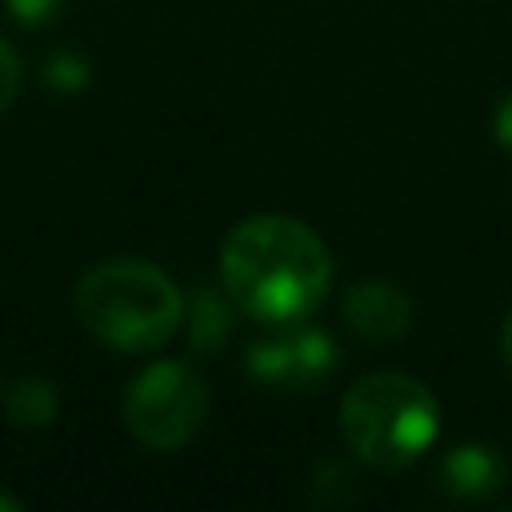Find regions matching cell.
Listing matches in <instances>:
<instances>
[{"mask_svg":"<svg viewBox=\"0 0 512 512\" xmlns=\"http://www.w3.org/2000/svg\"><path fill=\"white\" fill-rule=\"evenodd\" d=\"M220 276L232 304L272 328L300 324L332 284L324 240L292 216H248L220 248Z\"/></svg>","mask_w":512,"mask_h":512,"instance_id":"1","label":"cell"},{"mask_svg":"<svg viewBox=\"0 0 512 512\" xmlns=\"http://www.w3.org/2000/svg\"><path fill=\"white\" fill-rule=\"evenodd\" d=\"M76 316L100 344L120 352H148L180 328L184 300L156 264L104 260L80 276Z\"/></svg>","mask_w":512,"mask_h":512,"instance_id":"2","label":"cell"},{"mask_svg":"<svg viewBox=\"0 0 512 512\" xmlns=\"http://www.w3.org/2000/svg\"><path fill=\"white\" fill-rule=\"evenodd\" d=\"M440 428L432 392L404 372L360 376L340 400V432L356 460L372 468L412 464Z\"/></svg>","mask_w":512,"mask_h":512,"instance_id":"3","label":"cell"},{"mask_svg":"<svg viewBox=\"0 0 512 512\" xmlns=\"http://www.w3.org/2000/svg\"><path fill=\"white\" fill-rule=\"evenodd\" d=\"M208 416V388L184 360H160L144 368L124 392V424L156 452L188 444Z\"/></svg>","mask_w":512,"mask_h":512,"instance_id":"4","label":"cell"},{"mask_svg":"<svg viewBox=\"0 0 512 512\" xmlns=\"http://www.w3.org/2000/svg\"><path fill=\"white\" fill-rule=\"evenodd\" d=\"M336 364V348L324 332L288 324V332L256 344L248 352V372L272 388H308L328 376Z\"/></svg>","mask_w":512,"mask_h":512,"instance_id":"5","label":"cell"},{"mask_svg":"<svg viewBox=\"0 0 512 512\" xmlns=\"http://www.w3.org/2000/svg\"><path fill=\"white\" fill-rule=\"evenodd\" d=\"M344 320L348 328L368 344H392L412 324V300L392 280H360L344 296Z\"/></svg>","mask_w":512,"mask_h":512,"instance_id":"6","label":"cell"},{"mask_svg":"<svg viewBox=\"0 0 512 512\" xmlns=\"http://www.w3.org/2000/svg\"><path fill=\"white\" fill-rule=\"evenodd\" d=\"M500 460L484 444H460L444 460V488L452 496H488L500 488Z\"/></svg>","mask_w":512,"mask_h":512,"instance_id":"7","label":"cell"},{"mask_svg":"<svg viewBox=\"0 0 512 512\" xmlns=\"http://www.w3.org/2000/svg\"><path fill=\"white\" fill-rule=\"evenodd\" d=\"M8 420L12 424H48L56 416V388L40 376H24L8 388Z\"/></svg>","mask_w":512,"mask_h":512,"instance_id":"8","label":"cell"},{"mask_svg":"<svg viewBox=\"0 0 512 512\" xmlns=\"http://www.w3.org/2000/svg\"><path fill=\"white\" fill-rule=\"evenodd\" d=\"M44 80H48L52 88H60V92H72V88H80V84L88 80V68H84V60H80V56L60 52V56H52V60H48Z\"/></svg>","mask_w":512,"mask_h":512,"instance_id":"9","label":"cell"},{"mask_svg":"<svg viewBox=\"0 0 512 512\" xmlns=\"http://www.w3.org/2000/svg\"><path fill=\"white\" fill-rule=\"evenodd\" d=\"M60 4H64V0H4L8 16H12L16 24H24V28H40V24L56 20Z\"/></svg>","mask_w":512,"mask_h":512,"instance_id":"10","label":"cell"},{"mask_svg":"<svg viewBox=\"0 0 512 512\" xmlns=\"http://www.w3.org/2000/svg\"><path fill=\"white\" fill-rule=\"evenodd\" d=\"M16 88H20V60L0 40V112H8V104L16 100Z\"/></svg>","mask_w":512,"mask_h":512,"instance_id":"11","label":"cell"},{"mask_svg":"<svg viewBox=\"0 0 512 512\" xmlns=\"http://www.w3.org/2000/svg\"><path fill=\"white\" fill-rule=\"evenodd\" d=\"M496 140H500V148H508L512 152V92L500 100V108H496Z\"/></svg>","mask_w":512,"mask_h":512,"instance_id":"12","label":"cell"},{"mask_svg":"<svg viewBox=\"0 0 512 512\" xmlns=\"http://www.w3.org/2000/svg\"><path fill=\"white\" fill-rule=\"evenodd\" d=\"M500 352H504V364L512 368V312L504 320V332H500Z\"/></svg>","mask_w":512,"mask_h":512,"instance_id":"13","label":"cell"},{"mask_svg":"<svg viewBox=\"0 0 512 512\" xmlns=\"http://www.w3.org/2000/svg\"><path fill=\"white\" fill-rule=\"evenodd\" d=\"M16 508H20L16 496H0V512H16Z\"/></svg>","mask_w":512,"mask_h":512,"instance_id":"14","label":"cell"}]
</instances>
